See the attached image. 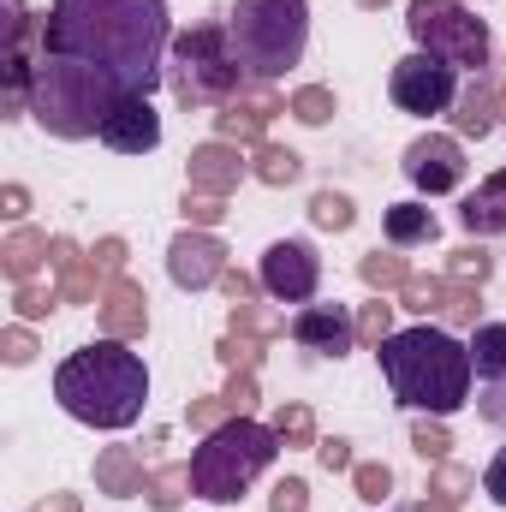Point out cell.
Segmentation results:
<instances>
[{
  "label": "cell",
  "instance_id": "cell-22",
  "mask_svg": "<svg viewBox=\"0 0 506 512\" xmlns=\"http://www.w3.org/2000/svg\"><path fill=\"white\" fill-rule=\"evenodd\" d=\"M453 126H459V137H489V131L501 126V120H495V78H489V72L471 78V90H459Z\"/></svg>",
  "mask_w": 506,
  "mask_h": 512
},
{
  "label": "cell",
  "instance_id": "cell-40",
  "mask_svg": "<svg viewBox=\"0 0 506 512\" xmlns=\"http://www.w3.org/2000/svg\"><path fill=\"white\" fill-rule=\"evenodd\" d=\"M387 334H393V304H364V310H358V340H364V346H381V340H387Z\"/></svg>",
  "mask_w": 506,
  "mask_h": 512
},
{
  "label": "cell",
  "instance_id": "cell-41",
  "mask_svg": "<svg viewBox=\"0 0 506 512\" xmlns=\"http://www.w3.org/2000/svg\"><path fill=\"white\" fill-rule=\"evenodd\" d=\"M221 215H227V197H209V191H185V221H191V227H203V233H209Z\"/></svg>",
  "mask_w": 506,
  "mask_h": 512
},
{
  "label": "cell",
  "instance_id": "cell-36",
  "mask_svg": "<svg viewBox=\"0 0 506 512\" xmlns=\"http://www.w3.org/2000/svg\"><path fill=\"white\" fill-rule=\"evenodd\" d=\"M54 304H66V298H60V286H36V280H18V292H12V310H18L24 322H42Z\"/></svg>",
  "mask_w": 506,
  "mask_h": 512
},
{
  "label": "cell",
  "instance_id": "cell-16",
  "mask_svg": "<svg viewBox=\"0 0 506 512\" xmlns=\"http://www.w3.org/2000/svg\"><path fill=\"white\" fill-rule=\"evenodd\" d=\"M96 322H102V334L108 340H143V328H149V298H143V286L137 280H108V292L96 298Z\"/></svg>",
  "mask_w": 506,
  "mask_h": 512
},
{
  "label": "cell",
  "instance_id": "cell-7",
  "mask_svg": "<svg viewBox=\"0 0 506 512\" xmlns=\"http://www.w3.org/2000/svg\"><path fill=\"white\" fill-rule=\"evenodd\" d=\"M173 96L185 108H227L233 96L251 90V72L233 54L227 24H191L173 36Z\"/></svg>",
  "mask_w": 506,
  "mask_h": 512
},
{
  "label": "cell",
  "instance_id": "cell-3",
  "mask_svg": "<svg viewBox=\"0 0 506 512\" xmlns=\"http://www.w3.org/2000/svg\"><path fill=\"white\" fill-rule=\"evenodd\" d=\"M54 399L90 429H131L143 417V399H149V370L137 352H126V340L102 334L96 346L72 352L54 370Z\"/></svg>",
  "mask_w": 506,
  "mask_h": 512
},
{
  "label": "cell",
  "instance_id": "cell-30",
  "mask_svg": "<svg viewBox=\"0 0 506 512\" xmlns=\"http://www.w3.org/2000/svg\"><path fill=\"white\" fill-rule=\"evenodd\" d=\"M310 221H316L322 233H346V227L358 221V209H352L346 191H316V197H310Z\"/></svg>",
  "mask_w": 506,
  "mask_h": 512
},
{
  "label": "cell",
  "instance_id": "cell-37",
  "mask_svg": "<svg viewBox=\"0 0 506 512\" xmlns=\"http://www.w3.org/2000/svg\"><path fill=\"white\" fill-rule=\"evenodd\" d=\"M215 358H221L227 370H251L256 376V364H262V340H251V334H227V340L215 346Z\"/></svg>",
  "mask_w": 506,
  "mask_h": 512
},
{
  "label": "cell",
  "instance_id": "cell-53",
  "mask_svg": "<svg viewBox=\"0 0 506 512\" xmlns=\"http://www.w3.org/2000/svg\"><path fill=\"white\" fill-rule=\"evenodd\" d=\"M489 78H495V120H506V66H495Z\"/></svg>",
  "mask_w": 506,
  "mask_h": 512
},
{
  "label": "cell",
  "instance_id": "cell-38",
  "mask_svg": "<svg viewBox=\"0 0 506 512\" xmlns=\"http://www.w3.org/2000/svg\"><path fill=\"white\" fill-rule=\"evenodd\" d=\"M411 447H417V459H429V465H441V459L453 453V435H447L441 423H429V417H423V423L411 429Z\"/></svg>",
  "mask_w": 506,
  "mask_h": 512
},
{
  "label": "cell",
  "instance_id": "cell-43",
  "mask_svg": "<svg viewBox=\"0 0 506 512\" xmlns=\"http://www.w3.org/2000/svg\"><path fill=\"white\" fill-rule=\"evenodd\" d=\"M227 417H233V411H227V399H221V393L191 399V411H185V423H191V429H203V435H209V429H221Z\"/></svg>",
  "mask_w": 506,
  "mask_h": 512
},
{
  "label": "cell",
  "instance_id": "cell-17",
  "mask_svg": "<svg viewBox=\"0 0 506 512\" xmlns=\"http://www.w3.org/2000/svg\"><path fill=\"white\" fill-rule=\"evenodd\" d=\"M102 143H108V149H120V155H149V149L161 143V114L149 108V96H126V102L108 114Z\"/></svg>",
  "mask_w": 506,
  "mask_h": 512
},
{
  "label": "cell",
  "instance_id": "cell-4",
  "mask_svg": "<svg viewBox=\"0 0 506 512\" xmlns=\"http://www.w3.org/2000/svg\"><path fill=\"white\" fill-rule=\"evenodd\" d=\"M137 96L126 78H114L108 66H90V60H60V54H42L36 60V78H30V114L36 126L78 143V137H102L108 114Z\"/></svg>",
  "mask_w": 506,
  "mask_h": 512
},
{
  "label": "cell",
  "instance_id": "cell-14",
  "mask_svg": "<svg viewBox=\"0 0 506 512\" xmlns=\"http://www.w3.org/2000/svg\"><path fill=\"white\" fill-rule=\"evenodd\" d=\"M185 173H191V191H209V197H233V191H239V179L251 173V161L239 155V143L215 137V143H197V149H191Z\"/></svg>",
  "mask_w": 506,
  "mask_h": 512
},
{
  "label": "cell",
  "instance_id": "cell-31",
  "mask_svg": "<svg viewBox=\"0 0 506 512\" xmlns=\"http://www.w3.org/2000/svg\"><path fill=\"white\" fill-rule=\"evenodd\" d=\"M495 274V256L483 251V245H459V251H447V280H465V286H483Z\"/></svg>",
  "mask_w": 506,
  "mask_h": 512
},
{
  "label": "cell",
  "instance_id": "cell-11",
  "mask_svg": "<svg viewBox=\"0 0 506 512\" xmlns=\"http://www.w3.org/2000/svg\"><path fill=\"white\" fill-rule=\"evenodd\" d=\"M405 179L423 191V197H441V191H453L459 179H465V149H459V137H417L411 149H405Z\"/></svg>",
  "mask_w": 506,
  "mask_h": 512
},
{
  "label": "cell",
  "instance_id": "cell-44",
  "mask_svg": "<svg viewBox=\"0 0 506 512\" xmlns=\"http://www.w3.org/2000/svg\"><path fill=\"white\" fill-rule=\"evenodd\" d=\"M221 399H227V411H233V417H251V411H256V376H251V370H233V382H227Z\"/></svg>",
  "mask_w": 506,
  "mask_h": 512
},
{
  "label": "cell",
  "instance_id": "cell-2",
  "mask_svg": "<svg viewBox=\"0 0 506 512\" xmlns=\"http://www.w3.org/2000/svg\"><path fill=\"white\" fill-rule=\"evenodd\" d=\"M381 376L393 387V405L423 417H453L471 399V346H459L447 328H399L376 346Z\"/></svg>",
  "mask_w": 506,
  "mask_h": 512
},
{
  "label": "cell",
  "instance_id": "cell-49",
  "mask_svg": "<svg viewBox=\"0 0 506 512\" xmlns=\"http://www.w3.org/2000/svg\"><path fill=\"white\" fill-rule=\"evenodd\" d=\"M0 215L6 221H24L30 215V191L24 185H0Z\"/></svg>",
  "mask_w": 506,
  "mask_h": 512
},
{
  "label": "cell",
  "instance_id": "cell-23",
  "mask_svg": "<svg viewBox=\"0 0 506 512\" xmlns=\"http://www.w3.org/2000/svg\"><path fill=\"white\" fill-rule=\"evenodd\" d=\"M48 251H54L48 233H36V227H12L6 245H0V268H6L12 280H36V268L48 262Z\"/></svg>",
  "mask_w": 506,
  "mask_h": 512
},
{
  "label": "cell",
  "instance_id": "cell-24",
  "mask_svg": "<svg viewBox=\"0 0 506 512\" xmlns=\"http://www.w3.org/2000/svg\"><path fill=\"white\" fill-rule=\"evenodd\" d=\"M471 364L483 382H506V322H477L471 334Z\"/></svg>",
  "mask_w": 506,
  "mask_h": 512
},
{
  "label": "cell",
  "instance_id": "cell-5",
  "mask_svg": "<svg viewBox=\"0 0 506 512\" xmlns=\"http://www.w3.org/2000/svg\"><path fill=\"white\" fill-rule=\"evenodd\" d=\"M227 36H233L239 66L251 72V84H274L310 48V6L304 0H233Z\"/></svg>",
  "mask_w": 506,
  "mask_h": 512
},
{
  "label": "cell",
  "instance_id": "cell-39",
  "mask_svg": "<svg viewBox=\"0 0 506 512\" xmlns=\"http://www.w3.org/2000/svg\"><path fill=\"white\" fill-rule=\"evenodd\" d=\"M352 489H358V501L381 507L387 489H393V471H387V465H352Z\"/></svg>",
  "mask_w": 506,
  "mask_h": 512
},
{
  "label": "cell",
  "instance_id": "cell-19",
  "mask_svg": "<svg viewBox=\"0 0 506 512\" xmlns=\"http://www.w3.org/2000/svg\"><path fill=\"white\" fill-rule=\"evenodd\" d=\"M459 227L471 233V239H489V233H506V173H489L471 197H465V209H459Z\"/></svg>",
  "mask_w": 506,
  "mask_h": 512
},
{
  "label": "cell",
  "instance_id": "cell-13",
  "mask_svg": "<svg viewBox=\"0 0 506 512\" xmlns=\"http://www.w3.org/2000/svg\"><path fill=\"white\" fill-rule=\"evenodd\" d=\"M292 340L304 352H322V358H346L352 340H358V316L346 304H304L292 316Z\"/></svg>",
  "mask_w": 506,
  "mask_h": 512
},
{
  "label": "cell",
  "instance_id": "cell-48",
  "mask_svg": "<svg viewBox=\"0 0 506 512\" xmlns=\"http://www.w3.org/2000/svg\"><path fill=\"white\" fill-rule=\"evenodd\" d=\"M483 489H489V501H495V507H506V447L489 459V471H483Z\"/></svg>",
  "mask_w": 506,
  "mask_h": 512
},
{
  "label": "cell",
  "instance_id": "cell-20",
  "mask_svg": "<svg viewBox=\"0 0 506 512\" xmlns=\"http://www.w3.org/2000/svg\"><path fill=\"white\" fill-rule=\"evenodd\" d=\"M96 489L102 495H149V477H143V465H137V453L131 447H102L96 453Z\"/></svg>",
  "mask_w": 506,
  "mask_h": 512
},
{
  "label": "cell",
  "instance_id": "cell-21",
  "mask_svg": "<svg viewBox=\"0 0 506 512\" xmlns=\"http://www.w3.org/2000/svg\"><path fill=\"white\" fill-rule=\"evenodd\" d=\"M381 227H387V245H393V251H411V245H435V239H441V221H435V209H423V203H393Z\"/></svg>",
  "mask_w": 506,
  "mask_h": 512
},
{
  "label": "cell",
  "instance_id": "cell-51",
  "mask_svg": "<svg viewBox=\"0 0 506 512\" xmlns=\"http://www.w3.org/2000/svg\"><path fill=\"white\" fill-rule=\"evenodd\" d=\"M221 286H227V298H233V304H239V298H251V274H239V268H227V274H221Z\"/></svg>",
  "mask_w": 506,
  "mask_h": 512
},
{
  "label": "cell",
  "instance_id": "cell-46",
  "mask_svg": "<svg viewBox=\"0 0 506 512\" xmlns=\"http://www.w3.org/2000/svg\"><path fill=\"white\" fill-rule=\"evenodd\" d=\"M0 358H6V364H30V358H36V334H30V328H6V334H0Z\"/></svg>",
  "mask_w": 506,
  "mask_h": 512
},
{
  "label": "cell",
  "instance_id": "cell-33",
  "mask_svg": "<svg viewBox=\"0 0 506 512\" xmlns=\"http://www.w3.org/2000/svg\"><path fill=\"white\" fill-rule=\"evenodd\" d=\"M233 334H251V340H274V334H286V322H280L274 310L251 304V298H239V304H233Z\"/></svg>",
  "mask_w": 506,
  "mask_h": 512
},
{
  "label": "cell",
  "instance_id": "cell-6",
  "mask_svg": "<svg viewBox=\"0 0 506 512\" xmlns=\"http://www.w3.org/2000/svg\"><path fill=\"white\" fill-rule=\"evenodd\" d=\"M274 453H280L274 423L227 417V423H221V429H209V435H203V447L191 453V489H197L203 501H221V507H227V501H239L256 477L274 465Z\"/></svg>",
  "mask_w": 506,
  "mask_h": 512
},
{
  "label": "cell",
  "instance_id": "cell-52",
  "mask_svg": "<svg viewBox=\"0 0 506 512\" xmlns=\"http://www.w3.org/2000/svg\"><path fill=\"white\" fill-rule=\"evenodd\" d=\"M30 512H84V507H78V495H42Z\"/></svg>",
  "mask_w": 506,
  "mask_h": 512
},
{
  "label": "cell",
  "instance_id": "cell-35",
  "mask_svg": "<svg viewBox=\"0 0 506 512\" xmlns=\"http://www.w3.org/2000/svg\"><path fill=\"white\" fill-rule=\"evenodd\" d=\"M441 292H447V280H441V274H411V280L399 286L405 310H417V316H435V310H441Z\"/></svg>",
  "mask_w": 506,
  "mask_h": 512
},
{
  "label": "cell",
  "instance_id": "cell-45",
  "mask_svg": "<svg viewBox=\"0 0 506 512\" xmlns=\"http://www.w3.org/2000/svg\"><path fill=\"white\" fill-rule=\"evenodd\" d=\"M126 239H102V245H96V251H90V262H96V268H102V280H120V274H126Z\"/></svg>",
  "mask_w": 506,
  "mask_h": 512
},
{
  "label": "cell",
  "instance_id": "cell-18",
  "mask_svg": "<svg viewBox=\"0 0 506 512\" xmlns=\"http://www.w3.org/2000/svg\"><path fill=\"white\" fill-rule=\"evenodd\" d=\"M48 268L60 274V298H66V304H90V298H102V292H108L102 268H96L90 256L78 251L72 239H54V251H48Z\"/></svg>",
  "mask_w": 506,
  "mask_h": 512
},
{
  "label": "cell",
  "instance_id": "cell-42",
  "mask_svg": "<svg viewBox=\"0 0 506 512\" xmlns=\"http://www.w3.org/2000/svg\"><path fill=\"white\" fill-rule=\"evenodd\" d=\"M268 512H310V483L304 477H280L274 495H268Z\"/></svg>",
  "mask_w": 506,
  "mask_h": 512
},
{
  "label": "cell",
  "instance_id": "cell-28",
  "mask_svg": "<svg viewBox=\"0 0 506 512\" xmlns=\"http://www.w3.org/2000/svg\"><path fill=\"white\" fill-rule=\"evenodd\" d=\"M274 435H280V447H316V417H310V405L286 399V405L274 411Z\"/></svg>",
  "mask_w": 506,
  "mask_h": 512
},
{
  "label": "cell",
  "instance_id": "cell-32",
  "mask_svg": "<svg viewBox=\"0 0 506 512\" xmlns=\"http://www.w3.org/2000/svg\"><path fill=\"white\" fill-rule=\"evenodd\" d=\"M477 286H465V280H447V292H441V310L435 316H447L453 328H477Z\"/></svg>",
  "mask_w": 506,
  "mask_h": 512
},
{
  "label": "cell",
  "instance_id": "cell-9",
  "mask_svg": "<svg viewBox=\"0 0 506 512\" xmlns=\"http://www.w3.org/2000/svg\"><path fill=\"white\" fill-rule=\"evenodd\" d=\"M387 90H393V102L405 114H447L459 102V66H447V60H435V54L417 48V54L393 60Z\"/></svg>",
  "mask_w": 506,
  "mask_h": 512
},
{
  "label": "cell",
  "instance_id": "cell-12",
  "mask_svg": "<svg viewBox=\"0 0 506 512\" xmlns=\"http://www.w3.org/2000/svg\"><path fill=\"white\" fill-rule=\"evenodd\" d=\"M167 274H173V286L203 292V286H215V280L227 274V245H221L215 233H203V227H185V233L167 245Z\"/></svg>",
  "mask_w": 506,
  "mask_h": 512
},
{
  "label": "cell",
  "instance_id": "cell-1",
  "mask_svg": "<svg viewBox=\"0 0 506 512\" xmlns=\"http://www.w3.org/2000/svg\"><path fill=\"white\" fill-rule=\"evenodd\" d=\"M36 42L42 54L108 66L137 96H149L161 84V54L173 42L167 0H54Z\"/></svg>",
  "mask_w": 506,
  "mask_h": 512
},
{
  "label": "cell",
  "instance_id": "cell-26",
  "mask_svg": "<svg viewBox=\"0 0 506 512\" xmlns=\"http://www.w3.org/2000/svg\"><path fill=\"white\" fill-rule=\"evenodd\" d=\"M185 495H197V489H191V465H161V471H149V507L155 512H179Z\"/></svg>",
  "mask_w": 506,
  "mask_h": 512
},
{
  "label": "cell",
  "instance_id": "cell-8",
  "mask_svg": "<svg viewBox=\"0 0 506 512\" xmlns=\"http://www.w3.org/2000/svg\"><path fill=\"white\" fill-rule=\"evenodd\" d=\"M405 30H411V42H417L423 54H435V60L471 72V78L495 72V66H489V54H495V48H489V24H483L465 0H411V6H405Z\"/></svg>",
  "mask_w": 506,
  "mask_h": 512
},
{
  "label": "cell",
  "instance_id": "cell-10",
  "mask_svg": "<svg viewBox=\"0 0 506 512\" xmlns=\"http://www.w3.org/2000/svg\"><path fill=\"white\" fill-rule=\"evenodd\" d=\"M262 286H268L280 304H310L316 286H322V256H316V245H304V239L268 245V251H262Z\"/></svg>",
  "mask_w": 506,
  "mask_h": 512
},
{
  "label": "cell",
  "instance_id": "cell-15",
  "mask_svg": "<svg viewBox=\"0 0 506 512\" xmlns=\"http://www.w3.org/2000/svg\"><path fill=\"white\" fill-rule=\"evenodd\" d=\"M274 114H292V102H280L268 84H256V90H245V96H233L221 114H215V126H221V137L227 143H262V131H268V120Z\"/></svg>",
  "mask_w": 506,
  "mask_h": 512
},
{
  "label": "cell",
  "instance_id": "cell-50",
  "mask_svg": "<svg viewBox=\"0 0 506 512\" xmlns=\"http://www.w3.org/2000/svg\"><path fill=\"white\" fill-rule=\"evenodd\" d=\"M477 411H483L489 423H501V429H506V382H489V393L477 399Z\"/></svg>",
  "mask_w": 506,
  "mask_h": 512
},
{
  "label": "cell",
  "instance_id": "cell-27",
  "mask_svg": "<svg viewBox=\"0 0 506 512\" xmlns=\"http://www.w3.org/2000/svg\"><path fill=\"white\" fill-rule=\"evenodd\" d=\"M358 274H364V286H376V292H399V286L411 280V262L399 251H370L358 262Z\"/></svg>",
  "mask_w": 506,
  "mask_h": 512
},
{
  "label": "cell",
  "instance_id": "cell-34",
  "mask_svg": "<svg viewBox=\"0 0 506 512\" xmlns=\"http://www.w3.org/2000/svg\"><path fill=\"white\" fill-rule=\"evenodd\" d=\"M292 120H298V126H328V120H334V90L304 84V90L292 96Z\"/></svg>",
  "mask_w": 506,
  "mask_h": 512
},
{
  "label": "cell",
  "instance_id": "cell-29",
  "mask_svg": "<svg viewBox=\"0 0 506 512\" xmlns=\"http://www.w3.org/2000/svg\"><path fill=\"white\" fill-rule=\"evenodd\" d=\"M471 489H477V471L447 465V459H441V465H435V477H429V501H435V507H459Z\"/></svg>",
  "mask_w": 506,
  "mask_h": 512
},
{
  "label": "cell",
  "instance_id": "cell-47",
  "mask_svg": "<svg viewBox=\"0 0 506 512\" xmlns=\"http://www.w3.org/2000/svg\"><path fill=\"white\" fill-rule=\"evenodd\" d=\"M316 459H322V471H352V441L328 435V441H316Z\"/></svg>",
  "mask_w": 506,
  "mask_h": 512
},
{
  "label": "cell",
  "instance_id": "cell-54",
  "mask_svg": "<svg viewBox=\"0 0 506 512\" xmlns=\"http://www.w3.org/2000/svg\"><path fill=\"white\" fill-rule=\"evenodd\" d=\"M358 6H364V12H376V6H387V0H358Z\"/></svg>",
  "mask_w": 506,
  "mask_h": 512
},
{
  "label": "cell",
  "instance_id": "cell-55",
  "mask_svg": "<svg viewBox=\"0 0 506 512\" xmlns=\"http://www.w3.org/2000/svg\"><path fill=\"white\" fill-rule=\"evenodd\" d=\"M423 512H453V507H435V501H423Z\"/></svg>",
  "mask_w": 506,
  "mask_h": 512
},
{
  "label": "cell",
  "instance_id": "cell-25",
  "mask_svg": "<svg viewBox=\"0 0 506 512\" xmlns=\"http://www.w3.org/2000/svg\"><path fill=\"white\" fill-rule=\"evenodd\" d=\"M251 173L262 179V185H298V173H304V161H298V149H280V143H256V161Z\"/></svg>",
  "mask_w": 506,
  "mask_h": 512
}]
</instances>
